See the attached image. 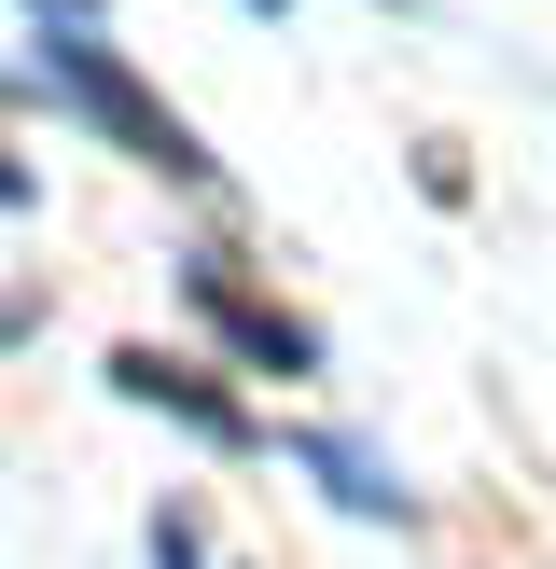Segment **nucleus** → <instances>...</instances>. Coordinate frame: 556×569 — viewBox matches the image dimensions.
I'll return each mask as SVG.
<instances>
[{
	"instance_id": "f257e3e1",
	"label": "nucleus",
	"mask_w": 556,
	"mask_h": 569,
	"mask_svg": "<svg viewBox=\"0 0 556 569\" xmlns=\"http://www.w3.org/2000/svg\"><path fill=\"white\" fill-rule=\"evenodd\" d=\"M42 83H56V98L83 111V126H111V139H126L139 167H167V181H195V167H209V153L181 139V111H153V98H139V83H126V70L98 56V42H83V28H56V42H42Z\"/></svg>"
},
{
	"instance_id": "f03ea898",
	"label": "nucleus",
	"mask_w": 556,
	"mask_h": 569,
	"mask_svg": "<svg viewBox=\"0 0 556 569\" xmlns=\"http://www.w3.org/2000/svg\"><path fill=\"white\" fill-rule=\"evenodd\" d=\"M195 306H209V320H222V333H237V348H250V361H292V376H306V333H292V320H278V306H250V292H237V278H222V264H195Z\"/></svg>"
},
{
	"instance_id": "7ed1b4c3",
	"label": "nucleus",
	"mask_w": 556,
	"mask_h": 569,
	"mask_svg": "<svg viewBox=\"0 0 556 569\" xmlns=\"http://www.w3.org/2000/svg\"><path fill=\"white\" fill-rule=\"evenodd\" d=\"M111 376H126L139 403H181V417H195V431H209V445H237V403H209V389H195L181 361H153V348H126V361H111Z\"/></svg>"
}]
</instances>
